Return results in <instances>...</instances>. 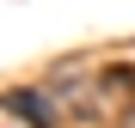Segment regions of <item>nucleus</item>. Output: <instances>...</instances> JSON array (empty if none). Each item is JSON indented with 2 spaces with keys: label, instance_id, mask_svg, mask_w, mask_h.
Returning a JSON list of instances; mask_svg holds the SVG:
<instances>
[{
  "label": "nucleus",
  "instance_id": "f257e3e1",
  "mask_svg": "<svg viewBox=\"0 0 135 128\" xmlns=\"http://www.w3.org/2000/svg\"><path fill=\"white\" fill-rule=\"evenodd\" d=\"M104 92H117V98H129V116H135V67H104Z\"/></svg>",
  "mask_w": 135,
  "mask_h": 128
},
{
  "label": "nucleus",
  "instance_id": "f03ea898",
  "mask_svg": "<svg viewBox=\"0 0 135 128\" xmlns=\"http://www.w3.org/2000/svg\"><path fill=\"white\" fill-rule=\"evenodd\" d=\"M6 110H18V116H31L37 128H49V116H43V104H37L31 92H12V98H6Z\"/></svg>",
  "mask_w": 135,
  "mask_h": 128
}]
</instances>
